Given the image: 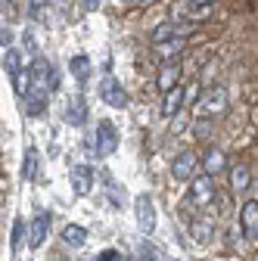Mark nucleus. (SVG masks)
Here are the masks:
<instances>
[{"label": "nucleus", "mask_w": 258, "mask_h": 261, "mask_svg": "<svg viewBox=\"0 0 258 261\" xmlns=\"http://www.w3.org/2000/svg\"><path fill=\"white\" fill-rule=\"evenodd\" d=\"M100 100H103L106 106H112V109H124V106H127V93H124V87H121L112 75H106L103 84H100Z\"/></svg>", "instance_id": "f257e3e1"}, {"label": "nucleus", "mask_w": 258, "mask_h": 261, "mask_svg": "<svg viewBox=\"0 0 258 261\" xmlns=\"http://www.w3.org/2000/svg\"><path fill=\"white\" fill-rule=\"evenodd\" d=\"M196 168H199V159H196V152H190V149H184V152L174 155V162H171L174 180H193V177H196Z\"/></svg>", "instance_id": "f03ea898"}, {"label": "nucleus", "mask_w": 258, "mask_h": 261, "mask_svg": "<svg viewBox=\"0 0 258 261\" xmlns=\"http://www.w3.org/2000/svg\"><path fill=\"white\" fill-rule=\"evenodd\" d=\"M202 100V106H199V115H205V118H215V115H221L224 109H227V90L224 87H212L205 96H199Z\"/></svg>", "instance_id": "7ed1b4c3"}, {"label": "nucleus", "mask_w": 258, "mask_h": 261, "mask_svg": "<svg viewBox=\"0 0 258 261\" xmlns=\"http://www.w3.org/2000/svg\"><path fill=\"white\" fill-rule=\"evenodd\" d=\"M134 212H137V227L143 233H152L156 230V205L146 193H140L137 199H134Z\"/></svg>", "instance_id": "20e7f679"}, {"label": "nucleus", "mask_w": 258, "mask_h": 261, "mask_svg": "<svg viewBox=\"0 0 258 261\" xmlns=\"http://www.w3.org/2000/svg\"><path fill=\"white\" fill-rule=\"evenodd\" d=\"M118 149V130L112 121H100L96 124V152L100 155H112Z\"/></svg>", "instance_id": "39448f33"}, {"label": "nucleus", "mask_w": 258, "mask_h": 261, "mask_svg": "<svg viewBox=\"0 0 258 261\" xmlns=\"http://www.w3.org/2000/svg\"><path fill=\"white\" fill-rule=\"evenodd\" d=\"M190 196H193V202H196V205H209V202L215 199V177L205 174V171H202L199 177H193Z\"/></svg>", "instance_id": "423d86ee"}, {"label": "nucleus", "mask_w": 258, "mask_h": 261, "mask_svg": "<svg viewBox=\"0 0 258 261\" xmlns=\"http://www.w3.org/2000/svg\"><path fill=\"white\" fill-rule=\"evenodd\" d=\"M240 221H243V233H246V240H258V199H246V202H243Z\"/></svg>", "instance_id": "0eeeda50"}, {"label": "nucleus", "mask_w": 258, "mask_h": 261, "mask_svg": "<svg viewBox=\"0 0 258 261\" xmlns=\"http://www.w3.org/2000/svg\"><path fill=\"white\" fill-rule=\"evenodd\" d=\"M227 165H230V162H227V152H224V149H218V146H209L205 149V155H202V171L205 174H221V171H227Z\"/></svg>", "instance_id": "6e6552de"}, {"label": "nucleus", "mask_w": 258, "mask_h": 261, "mask_svg": "<svg viewBox=\"0 0 258 261\" xmlns=\"http://www.w3.org/2000/svg\"><path fill=\"white\" fill-rule=\"evenodd\" d=\"M187 41H190V38H168V41H159V44H152V53L162 59V62H171V59H177V56L187 50Z\"/></svg>", "instance_id": "1a4fd4ad"}, {"label": "nucleus", "mask_w": 258, "mask_h": 261, "mask_svg": "<svg viewBox=\"0 0 258 261\" xmlns=\"http://www.w3.org/2000/svg\"><path fill=\"white\" fill-rule=\"evenodd\" d=\"M180 75H184V62L180 59H171V62H165L162 69H159V90H171L177 81H180Z\"/></svg>", "instance_id": "9d476101"}, {"label": "nucleus", "mask_w": 258, "mask_h": 261, "mask_svg": "<svg viewBox=\"0 0 258 261\" xmlns=\"http://www.w3.org/2000/svg\"><path fill=\"white\" fill-rule=\"evenodd\" d=\"M47 90H41V87H31L25 96H22V100H25V112L31 115V118H41L44 112H47Z\"/></svg>", "instance_id": "9b49d317"}, {"label": "nucleus", "mask_w": 258, "mask_h": 261, "mask_svg": "<svg viewBox=\"0 0 258 261\" xmlns=\"http://www.w3.org/2000/svg\"><path fill=\"white\" fill-rule=\"evenodd\" d=\"M47 230H50V215L47 212H38L35 221H31V237H28V246L31 249H41L47 243Z\"/></svg>", "instance_id": "f8f14e48"}, {"label": "nucleus", "mask_w": 258, "mask_h": 261, "mask_svg": "<svg viewBox=\"0 0 258 261\" xmlns=\"http://www.w3.org/2000/svg\"><path fill=\"white\" fill-rule=\"evenodd\" d=\"M180 109H184V84H174V87L165 90V96H162V115L171 118V115L180 112Z\"/></svg>", "instance_id": "ddd939ff"}, {"label": "nucleus", "mask_w": 258, "mask_h": 261, "mask_svg": "<svg viewBox=\"0 0 258 261\" xmlns=\"http://www.w3.org/2000/svg\"><path fill=\"white\" fill-rule=\"evenodd\" d=\"M90 184H93L90 165H75V168H72V190H75L78 196H87V193H90Z\"/></svg>", "instance_id": "4468645a"}, {"label": "nucleus", "mask_w": 258, "mask_h": 261, "mask_svg": "<svg viewBox=\"0 0 258 261\" xmlns=\"http://www.w3.org/2000/svg\"><path fill=\"white\" fill-rule=\"evenodd\" d=\"M227 174H230V190H234V193H246V190H249V184H252L249 165H234Z\"/></svg>", "instance_id": "2eb2a0df"}, {"label": "nucleus", "mask_w": 258, "mask_h": 261, "mask_svg": "<svg viewBox=\"0 0 258 261\" xmlns=\"http://www.w3.org/2000/svg\"><path fill=\"white\" fill-rule=\"evenodd\" d=\"M62 243L72 246V249L84 246V243H87V227H81V224H66V227H62Z\"/></svg>", "instance_id": "dca6fc26"}, {"label": "nucleus", "mask_w": 258, "mask_h": 261, "mask_svg": "<svg viewBox=\"0 0 258 261\" xmlns=\"http://www.w3.org/2000/svg\"><path fill=\"white\" fill-rule=\"evenodd\" d=\"M84 118H87V103H84V96H75L66 109V121L78 127V124H84Z\"/></svg>", "instance_id": "f3484780"}, {"label": "nucleus", "mask_w": 258, "mask_h": 261, "mask_svg": "<svg viewBox=\"0 0 258 261\" xmlns=\"http://www.w3.org/2000/svg\"><path fill=\"white\" fill-rule=\"evenodd\" d=\"M69 72L75 75V81H78V84H84V81L90 78V59H87V56H72Z\"/></svg>", "instance_id": "a211bd4d"}, {"label": "nucleus", "mask_w": 258, "mask_h": 261, "mask_svg": "<svg viewBox=\"0 0 258 261\" xmlns=\"http://www.w3.org/2000/svg\"><path fill=\"white\" fill-rule=\"evenodd\" d=\"M13 87H16L19 96H25V93L31 90V69H28V65H22V69L13 75Z\"/></svg>", "instance_id": "6ab92c4d"}, {"label": "nucleus", "mask_w": 258, "mask_h": 261, "mask_svg": "<svg viewBox=\"0 0 258 261\" xmlns=\"http://www.w3.org/2000/svg\"><path fill=\"white\" fill-rule=\"evenodd\" d=\"M199 96H202V81H190L184 87V109H190L193 103H199Z\"/></svg>", "instance_id": "aec40b11"}, {"label": "nucleus", "mask_w": 258, "mask_h": 261, "mask_svg": "<svg viewBox=\"0 0 258 261\" xmlns=\"http://www.w3.org/2000/svg\"><path fill=\"white\" fill-rule=\"evenodd\" d=\"M212 233H215V230H212V224H209L205 218H199L196 224H193V240H196V243H209Z\"/></svg>", "instance_id": "412c9836"}, {"label": "nucleus", "mask_w": 258, "mask_h": 261, "mask_svg": "<svg viewBox=\"0 0 258 261\" xmlns=\"http://www.w3.org/2000/svg\"><path fill=\"white\" fill-rule=\"evenodd\" d=\"M4 69H7V75H10V78H13V75H16V72L22 69V59H19V50H13V47L7 50V56H4Z\"/></svg>", "instance_id": "4be33fe9"}, {"label": "nucleus", "mask_w": 258, "mask_h": 261, "mask_svg": "<svg viewBox=\"0 0 258 261\" xmlns=\"http://www.w3.org/2000/svg\"><path fill=\"white\" fill-rule=\"evenodd\" d=\"M187 124H190V112H187V109L174 112V115H171V134H180Z\"/></svg>", "instance_id": "5701e85b"}, {"label": "nucleus", "mask_w": 258, "mask_h": 261, "mask_svg": "<svg viewBox=\"0 0 258 261\" xmlns=\"http://www.w3.org/2000/svg\"><path fill=\"white\" fill-rule=\"evenodd\" d=\"M35 171H38V152H35V149H28V152H25V171H22L25 180L35 177Z\"/></svg>", "instance_id": "b1692460"}, {"label": "nucleus", "mask_w": 258, "mask_h": 261, "mask_svg": "<svg viewBox=\"0 0 258 261\" xmlns=\"http://www.w3.org/2000/svg\"><path fill=\"white\" fill-rule=\"evenodd\" d=\"M134 261H159V252L152 249V243H140V249H137V258Z\"/></svg>", "instance_id": "393cba45"}, {"label": "nucleus", "mask_w": 258, "mask_h": 261, "mask_svg": "<svg viewBox=\"0 0 258 261\" xmlns=\"http://www.w3.org/2000/svg\"><path fill=\"white\" fill-rule=\"evenodd\" d=\"M96 261H121V255L115 249H103L100 255H96Z\"/></svg>", "instance_id": "a878e982"}, {"label": "nucleus", "mask_w": 258, "mask_h": 261, "mask_svg": "<svg viewBox=\"0 0 258 261\" xmlns=\"http://www.w3.org/2000/svg\"><path fill=\"white\" fill-rule=\"evenodd\" d=\"M0 47H13V31L10 28H0Z\"/></svg>", "instance_id": "bb28decb"}, {"label": "nucleus", "mask_w": 258, "mask_h": 261, "mask_svg": "<svg viewBox=\"0 0 258 261\" xmlns=\"http://www.w3.org/2000/svg\"><path fill=\"white\" fill-rule=\"evenodd\" d=\"M19 240H22V221H16V227H13V240H10V243H13V249L19 246Z\"/></svg>", "instance_id": "cd10ccee"}, {"label": "nucleus", "mask_w": 258, "mask_h": 261, "mask_svg": "<svg viewBox=\"0 0 258 261\" xmlns=\"http://www.w3.org/2000/svg\"><path fill=\"white\" fill-rule=\"evenodd\" d=\"M81 4H84V10H90V13H93L96 7H100V0H81Z\"/></svg>", "instance_id": "c85d7f7f"}, {"label": "nucleus", "mask_w": 258, "mask_h": 261, "mask_svg": "<svg viewBox=\"0 0 258 261\" xmlns=\"http://www.w3.org/2000/svg\"><path fill=\"white\" fill-rule=\"evenodd\" d=\"M193 4H199V7H215L218 0H193Z\"/></svg>", "instance_id": "c756f323"}, {"label": "nucleus", "mask_w": 258, "mask_h": 261, "mask_svg": "<svg viewBox=\"0 0 258 261\" xmlns=\"http://www.w3.org/2000/svg\"><path fill=\"white\" fill-rule=\"evenodd\" d=\"M149 4H152V0H140V4H137V7H149Z\"/></svg>", "instance_id": "7c9ffc66"}, {"label": "nucleus", "mask_w": 258, "mask_h": 261, "mask_svg": "<svg viewBox=\"0 0 258 261\" xmlns=\"http://www.w3.org/2000/svg\"><path fill=\"white\" fill-rule=\"evenodd\" d=\"M50 261H66V258H56V255H53V258H50Z\"/></svg>", "instance_id": "2f4dec72"}, {"label": "nucleus", "mask_w": 258, "mask_h": 261, "mask_svg": "<svg viewBox=\"0 0 258 261\" xmlns=\"http://www.w3.org/2000/svg\"><path fill=\"white\" fill-rule=\"evenodd\" d=\"M124 4H140V0H124Z\"/></svg>", "instance_id": "473e14b6"}]
</instances>
